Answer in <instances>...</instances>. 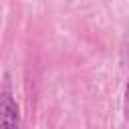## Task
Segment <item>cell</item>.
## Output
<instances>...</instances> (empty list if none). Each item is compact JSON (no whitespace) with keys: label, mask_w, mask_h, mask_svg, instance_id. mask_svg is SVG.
Returning a JSON list of instances; mask_svg holds the SVG:
<instances>
[{"label":"cell","mask_w":129,"mask_h":129,"mask_svg":"<svg viewBox=\"0 0 129 129\" xmlns=\"http://www.w3.org/2000/svg\"><path fill=\"white\" fill-rule=\"evenodd\" d=\"M0 129H22L20 109L8 91L0 93Z\"/></svg>","instance_id":"cell-1"},{"label":"cell","mask_w":129,"mask_h":129,"mask_svg":"<svg viewBox=\"0 0 129 129\" xmlns=\"http://www.w3.org/2000/svg\"><path fill=\"white\" fill-rule=\"evenodd\" d=\"M123 111H125V117L129 119V79H127V85H125V101H123Z\"/></svg>","instance_id":"cell-2"}]
</instances>
